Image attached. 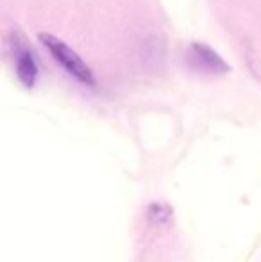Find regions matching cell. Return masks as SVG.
Masks as SVG:
<instances>
[{"label":"cell","mask_w":261,"mask_h":262,"mask_svg":"<svg viewBox=\"0 0 261 262\" xmlns=\"http://www.w3.org/2000/svg\"><path fill=\"white\" fill-rule=\"evenodd\" d=\"M39 41H42V45L47 49V52L50 54V57H52L70 77H73V79L83 84V86H88V88L95 86L93 72H91L90 66L75 54V50H72L66 43H63L61 39L54 38V36H50V34H39Z\"/></svg>","instance_id":"1"},{"label":"cell","mask_w":261,"mask_h":262,"mask_svg":"<svg viewBox=\"0 0 261 262\" xmlns=\"http://www.w3.org/2000/svg\"><path fill=\"white\" fill-rule=\"evenodd\" d=\"M9 52H11V61H13V68L16 73V79L24 84L27 90H31L38 80V61H36V54L32 52V49L27 45L24 38L18 32H11L9 36Z\"/></svg>","instance_id":"2"},{"label":"cell","mask_w":261,"mask_h":262,"mask_svg":"<svg viewBox=\"0 0 261 262\" xmlns=\"http://www.w3.org/2000/svg\"><path fill=\"white\" fill-rule=\"evenodd\" d=\"M193 62L198 64V70L202 72H209V73H218V72H226L227 66L224 64V61L218 57L211 49L204 45H193L192 47V54H190Z\"/></svg>","instance_id":"3"}]
</instances>
